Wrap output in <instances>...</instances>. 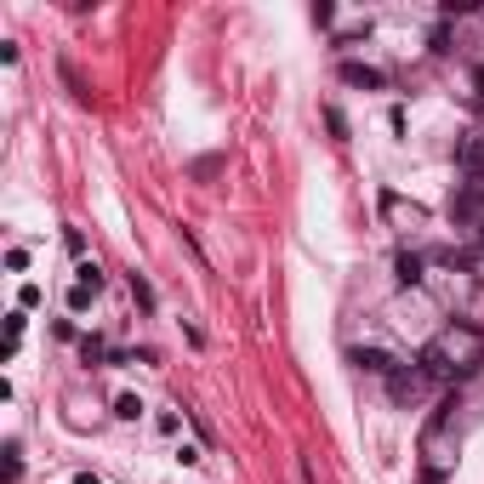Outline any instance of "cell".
Here are the masks:
<instances>
[{
	"label": "cell",
	"instance_id": "obj_10",
	"mask_svg": "<svg viewBox=\"0 0 484 484\" xmlns=\"http://www.w3.org/2000/svg\"><path fill=\"white\" fill-rule=\"evenodd\" d=\"M74 285H86V291H103V268H98V262H81V279H74Z\"/></svg>",
	"mask_w": 484,
	"mask_h": 484
},
{
	"label": "cell",
	"instance_id": "obj_9",
	"mask_svg": "<svg viewBox=\"0 0 484 484\" xmlns=\"http://www.w3.org/2000/svg\"><path fill=\"white\" fill-rule=\"evenodd\" d=\"M81 359H86V365H98V359H108L103 336H81Z\"/></svg>",
	"mask_w": 484,
	"mask_h": 484
},
{
	"label": "cell",
	"instance_id": "obj_1",
	"mask_svg": "<svg viewBox=\"0 0 484 484\" xmlns=\"http://www.w3.org/2000/svg\"><path fill=\"white\" fill-rule=\"evenodd\" d=\"M416 365H421L428 382H467L484 365V336L473 331V325H450L445 336H433L428 348H421Z\"/></svg>",
	"mask_w": 484,
	"mask_h": 484
},
{
	"label": "cell",
	"instance_id": "obj_5",
	"mask_svg": "<svg viewBox=\"0 0 484 484\" xmlns=\"http://www.w3.org/2000/svg\"><path fill=\"white\" fill-rule=\"evenodd\" d=\"M342 81H348V86H365V91H382V86H387V74H382V69H370V64H342Z\"/></svg>",
	"mask_w": 484,
	"mask_h": 484
},
{
	"label": "cell",
	"instance_id": "obj_11",
	"mask_svg": "<svg viewBox=\"0 0 484 484\" xmlns=\"http://www.w3.org/2000/svg\"><path fill=\"white\" fill-rule=\"evenodd\" d=\"M132 296H137V308H154V285L143 274H132Z\"/></svg>",
	"mask_w": 484,
	"mask_h": 484
},
{
	"label": "cell",
	"instance_id": "obj_6",
	"mask_svg": "<svg viewBox=\"0 0 484 484\" xmlns=\"http://www.w3.org/2000/svg\"><path fill=\"white\" fill-rule=\"evenodd\" d=\"M456 166L467 171V177H473V171L484 166V137H479V132H467L462 143H456Z\"/></svg>",
	"mask_w": 484,
	"mask_h": 484
},
{
	"label": "cell",
	"instance_id": "obj_12",
	"mask_svg": "<svg viewBox=\"0 0 484 484\" xmlns=\"http://www.w3.org/2000/svg\"><path fill=\"white\" fill-rule=\"evenodd\" d=\"M64 86L74 91V103H91V91H86V81H81V74H74L69 64H64Z\"/></svg>",
	"mask_w": 484,
	"mask_h": 484
},
{
	"label": "cell",
	"instance_id": "obj_14",
	"mask_svg": "<svg viewBox=\"0 0 484 484\" xmlns=\"http://www.w3.org/2000/svg\"><path fill=\"white\" fill-rule=\"evenodd\" d=\"M217 171H223V154H206V160H194V177H200V183L217 177Z\"/></svg>",
	"mask_w": 484,
	"mask_h": 484
},
{
	"label": "cell",
	"instance_id": "obj_16",
	"mask_svg": "<svg viewBox=\"0 0 484 484\" xmlns=\"http://www.w3.org/2000/svg\"><path fill=\"white\" fill-rule=\"evenodd\" d=\"M91 296H98V291H86V285H74V291H69V308H74V314H81V308L91 302Z\"/></svg>",
	"mask_w": 484,
	"mask_h": 484
},
{
	"label": "cell",
	"instance_id": "obj_8",
	"mask_svg": "<svg viewBox=\"0 0 484 484\" xmlns=\"http://www.w3.org/2000/svg\"><path fill=\"white\" fill-rule=\"evenodd\" d=\"M115 416H120V421H137V416H143V399H137V394H120V399H115Z\"/></svg>",
	"mask_w": 484,
	"mask_h": 484
},
{
	"label": "cell",
	"instance_id": "obj_13",
	"mask_svg": "<svg viewBox=\"0 0 484 484\" xmlns=\"http://www.w3.org/2000/svg\"><path fill=\"white\" fill-rule=\"evenodd\" d=\"M325 126H331L336 143H348V120H342V108H325Z\"/></svg>",
	"mask_w": 484,
	"mask_h": 484
},
{
	"label": "cell",
	"instance_id": "obj_7",
	"mask_svg": "<svg viewBox=\"0 0 484 484\" xmlns=\"http://www.w3.org/2000/svg\"><path fill=\"white\" fill-rule=\"evenodd\" d=\"M394 279H399V285H421V279H428V274H421V257L416 251H399L394 257Z\"/></svg>",
	"mask_w": 484,
	"mask_h": 484
},
{
	"label": "cell",
	"instance_id": "obj_4",
	"mask_svg": "<svg viewBox=\"0 0 484 484\" xmlns=\"http://www.w3.org/2000/svg\"><path fill=\"white\" fill-rule=\"evenodd\" d=\"M353 365H359V370H370V377H394L399 359L387 353V348H353Z\"/></svg>",
	"mask_w": 484,
	"mask_h": 484
},
{
	"label": "cell",
	"instance_id": "obj_3",
	"mask_svg": "<svg viewBox=\"0 0 484 484\" xmlns=\"http://www.w3.org/2000/svg\"><path fill=\"white\" fill-rule=\"evenodd\" d=\"M382 217H394L399 228H421V223H428V211H421V206H404L399 194H382Z\"/></svg>",
	"mask_w": 484,
	"mask_h": 484
},
{
	"label": "cell",
	"instance_id": "obj_15",
	"mask_svg": "<svg viewBox=\"0 0 484 484\" xmlns=\"http://www.w3.org/2000/svg\"><path fill=\"white\" fill-rule=\"evenodd\" d=\"M18 473H23V462H18V445H6V484H18Z\"/></svg>",
	"mask_w": 484,
	"mask_h": 484
},
{
	"label": "cell",
	"instance_id": "obj_2",
	"mask_svg": "<svg viewBox=\"0 0 484 484\" xmlns=\"http://www.w3.org/2000/svg\"><path fill=\"white\" fill-rule=\"evenodd\" d=\"M421 387H428L421 365H394V377H387V394H394V404H416Z\"/></svg>",
	"mask_w": 484,
	"mask_h": 484
}]
</instances>
